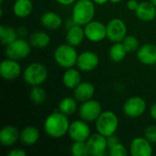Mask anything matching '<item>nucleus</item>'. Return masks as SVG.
<instances>
[{
  "instance_id": "1",
  "label": "nucleus",
  "mask_w": 156,
  "mask_h": 156,
  "mask_svg": "<svg viewBox=\"0 0 156 156\" xmlns=\"http://www.w3.org/2000/svg\"><path fill=\"white\" fill-rule=\"evenodd\" d=\"M69 122L68 115L62 112H53L49 114L44 122V131L51 138H61L69 132Z\"/></svg>"
},
{
  "instance_id": "2",
  "label": "nucleus",
  "mask_w": 156,
  "mask_h": 156,
  "mask_svg": "<svg viewBox=\"0 0 156 156\" xmlns=\"http://www.w3.org/2000/svg\"><path fill=\"white\" fill-rule=\"evenodd\" d=\"M95 16V3L92 0H78L75 2L72 9L71 18L76 24L85 26Z\"/></svg>"
},
{
  "instance_id": "3",
  "label": "nucleus",
  "mask_w": 156,
  "mask_h": 156,
  "mask_svg": "<svg viewBox=\"0 0 156 156\" xmlns=\"http://www.w3.org/2000/svg\"><path fill=\"white\" fill-rule=\"evenodd\" d=\"M79 54L75 47L69 44H61L54 51V59L56 63L64 68H73L77 64Z\"/></svg>"
},
{
  "instance_id": "4",
  "label": "nucleus",
  "mask_w": 156,
  "mask_h": 156,
  "mask_svg": "<svg viewBox=\"0 0 156 156\" xmlns=\"http://www.w3.org/2000/svg\"><path fill=\"white\" fill-rule=\"evenodd\" d=\"M95 126L97 133L108 137L115 134L119 126V119L113 112L105 111L95 121Z\"/></svg>"
},
{
  "instance_id": "5",
  "label": "nucleus",
  "mask_w": 156,
  "mask_h": 156,
  "mask_svg": "<svg viewBox=\"0 0 156 156\" xmlns=\"http://www.w3.org/2000/svg\"><path fill=\"white\" fill-rule=\"evenodd\" d=\"M23 78L27 85L40 86L48 79V69L43 64L34 62L25 69Z\"/></svg>"
},
{
  "instance_id": "6",
  "label": "nucleus",
  "mask_w": 156,
  "mask_h": 156,
  "mask_svg": "<svg viewBox=\"0 0 156 156\" xmlns=\"http://www.w3.org/2000/svg\"><path fill=\"white\" fill-rule=\"evenodd\" d=\"M31 44L29 41L22 37H17L16 40L6 45L5 49V54L8 58L15 60H19L27 58L31 51Z\"/></svg>"
},
{
  "instance_id": "7",
  "label": "nucleus",
  "mask_w": 156,
  "mask_h": 156,
  "mask_svg": "<svg viewBox=\"0 0 156 156\" xmlns=\"http://www.w3.org/2000/svg\"><path fill=\"white\" fill-rule=\"evenodd\" d=\"M101 112L102 108L101 103L92 99L82 102L79 109V115L80 119L87 122H95Z\"/></svg>"
},
{
  "instance_id": "8",
  "label": "nucleus",
  "mask_w": 156,
  "mask_h": 156,
  "mask_svg": "<svg viewBox=\"0 0 156 156\" xmlns=\"http://www.w3.org/2000/svg\"><path fill=\"white\" fill-rule=\"evenodd\" d=\"M85 37L94 43L102 41L107 37V29L106 25L98 20H91L87 25L84 26Z\"/></svg>"
},
{
  "instance_id": "9",
  "label": "nucleus",
  "mask_w": 156,
  "mask_h": 156,
  "mask_svg": "<svg viewBox=\"0 0 156 156\" xmlns=\"http://www.w3.org/2000/svg\"><path fill=\"white\" fill-rule=\"evenodd\" d=\"M107 37L110 41L122 42L124 37L127 36V27L124 21L120 18H113L106 25Z\"/></svg>"
},
{
  "instance_id": "10",
  "label": "nucleus",
  "mask_w": 156,
  "mask_h": 156,
  "mask_svg": "<svg viewBox=\"0 0 156 156\" xmlns=\"http://www.w3.org/2000/svg\"><path fill=\"white\" fill-rule=\"evenodd\" d=\"M123 112L130 118H138L146 111V101L138 96L127 99L122 107Z\"/></svg>"
},
{
  "instance_id": "11",
  "label": "nucleus",
  "mask_w": 156,
  "mask_h": 156,
  "mask_svg": "<svg viewBox=\"0 0 156 156\" xmlns=\"http://www.w3.org/2000/svg\"><path fill=\"white\" fill-rule=\"evenodd\" d=\"M68 134L73 142H87L91 135L87 122L83 120H78L71 122L69 124Z\"/></svg>"
},
{
  "instance_id": "12",
  "label": "nucleus",
  "mask_w": 156,
  "mask_h": 156,
  "mask_svg": "<svg viewBox=\"0 0 156 156\" xmlns=\"http://www.w3.org/2000/svg\"><path fill=\"white\" fill-rule=\"evenodd\" d=\"M86 143H87L90 155L102 156L107 154L106 153L108 148L107 137L101 135V133H97L91 134Z\"/></svg>"
},
{
  "instance_id": "13",
  "label": "nucleus",
  "mask_w": 156,
  "mask_h": 156,
  "mask_svg": "<svg viewBox=\"0 0 156 156\" xmlns=\"http://www.w3.org/2000/svg\"><path fill=\"white\" fill-rule=\"evenodd\" d=\"M100 62V58L95 52L84 51L80 53L77 59V67L80 70L84 72H90L94 70Z\"/></svg>"
},
{
  "instance_id": "14",
  "label": "nucleus",
  "mask_w": 156,
  "mask_h": 156,
  "mask_svg": "<svg viewBox=\"0 0 156 156\" xmlns=\"http://www.w3.org/2000/svg\"><path fill=\"white\" fill-rule=\"evenodd\" d=\"M152 143L144 136L134 138L130 144V154L133 156H151L153 154Z\"/></svg>"
},
{
  "instance_id": "15",
  "label": "nucleus",
  "mask_w": 156,
  "mask_h": 156,
  "mask_svg": "<svg viewBox=\"0 0 156 156\" xmlns=\"http://www.w3.org/2000/svg\"><path fill=\"white\" fill-rule=\"evenodd\" d=\"M0 74L2 78L6 80H15L21 74V66L16 60L7 58V59L1 62Z\"/></svg>"
},
{
  "instance_id": "16",
  "label": "nucleus",
  "mask_w": 156,
  "mask_h": 156,
  "mask_svg": "<svg viewBox=\"0 0 156 156\" xmlns=\"http://www.w3.org/2000/svg\"><path fill=\"white\" fill-rule=\"evenodd\" d=\"M137 58L144 65L156 64V45L147 43L139 48L137 50Z\"/></svg>"
},
{
  "instance_id": "17",
  "label": "nucleus",
  "mask_w": 156,
  "mask_h": 156,
  "mask_svg": "<svg viewBox=\"0 0 156 156\" xmlns=\"http://www.w3.org/2000/svg\"><path fill=\"white\" fill-rule=\"evenodd\" d=\"M94 93H95V88L89 81L80 82L73 90L74 98L78 101H81V102L92 99Z\"/></svg>"
},
{
  "instance_id": "18",
  "label": "nucleus",
  "mask_w": 156,
  "mask_h": 156,
  "mask_svg": "<svg viewBox=\"0 0 156 156\" xmlns=\"http://www.w3.org/2000/svg\"><path fill=\"white\" fill-rule=\"evenodd\" d=\"M136 16L143 21H152L156 17V6L150 1H143L134 11Z\"/></svg>"
},
{
  "instance_id": "19",
  "label": "nucleus",
  "mask_w": 156,
  "mask_h": 156,
  "mask_svg": "<svg viewBox=\"0 0 156 156\" xmlns=\"http://www.w3.org/2000/svg\"><path fill=\"white\" fill-rule=\"evenodd\" d=\"M20 133L12 125L5 126L0 131V143L4 146H12L19 140Z\"/></svg>"
},
{
  "instance_id": "20",
  "label": "nucleus",
  "mask_w": 156,
  "mask_h": 156,
  "mask_svg": "<svg viewBox=\"0 0 156 156\" xmlns=\"http://www.w3.org/2000/svg\"><path fill=\"white\" fill-rule=\"evenodd\" d=\"M40 22L44 27L50 30L58 29L63 24V20L61 16L58 14L52 11H48L42 14L40 17Z\"/></svg>"
},
{
  "instance_id": "21",
  "label": "nucleus",
  "mask_w": 156,
  "mask_h": 156,
  "mask_svg": "<svg viewBox=\"0 0 156 156\" xmlns=\"http://www.w3.org/2000/svg\"><path fill=\"white\" fill-rule=\"evenodd\" d=\"M85 37L84 28L80 25H74L71 27L68 28V32L66 34V41L68 44L77 47L80 45Z\"/></svg>"
},
{
  "instance_id": "22",
  "label": "nucleus",
  "mask_w": 156,
  "mask_h": 156,
  "mask_svg": "<svg viewBox=\"0 0 156 156\" xmlns=\"http://www.w3.org/2000/svg\"><path fill=\"white\" fill-rule=\"evenodd\" d=\"M62 82L66 88L74 90L81 82V75L76 69H67L62 76Z\"/></svg>"
},
{
  "instance_id": "23",
  "label": "nucleus",
  "mask_w": 156,
  "mask_h": 156,
  "mask_svg": "<svg viewBox=\"0 0 156 156\" xmlns=\"http://www.w3.org/2000/svg\"><path fill=\"white\" fill-rule=\"evenodd\" d=\"M39 139V132L34 126H27L21 132L19 135L20 142L25 145H33Z\"/></svg>"
},
{
  "instance_id": "24",
  "label": "nucleus",
  "mask_w": 156,
  "mask_h": 156,
  "mask_svg": "<svg viewBox=\"0 0 156 156\" xmlns=\"http://www.w3.org/2000/svg\"><path fill=\"white\" fill-rule=\"evenodd\" d=\"M33 10V3L31 0H16L13 5L14 14L20 18L28 16Z\"/></svg>"
},
{
  "instance_id": "25",
  "label": "nucleus",
  "mask_w": 156,
  "mask_h": 156,
  "mask_svg": "<svg viewBox=\"0 0 156 156\" xmlns=\"http://www.w3.org/2000/svg\"><path fill=\"white\" fill-rule=\"evenodd\" d=\"M29 43L37 48H47L50 43V37L44 31H36L29 36Z\"/></svg>"
},
{
  "instance_id": "26",
  "label": "nucleus",
  "mask_w": 156,
  "mask_h": 156,
  "mask_svg": "<svg viewBox=\"0 0 156 156\" xmlns=\"http://www.w3.org/2000/svg\"><path fill=\"white\" fill-rule=\"evenodd\" d=\"M127 53L122 42H115L109 50V57L113 62H121L125 58Z\"/></svg>"
},
{
  "instance_id": "27",
  "label": "nucleus",
  "mask_w": 156,
  "mask_h": 156,
  "mask_svg": "<svg viewBox=\"0 0 156 156\" xmlns=\"http://www.w3.org/2000/svg\"><path fill=\"white\" fill-rule=\"evenodd\" d=\"M58 111L66 115H72L77 111V100L71 97H66L58 103Z\"/></svg>"
},
{
  "instance_id": "28",
  "label": "nucleus",
  "mask_w": 156,
  "mask_h": 156,
  "mask_svg": "<svg viewBox=\"0 0 156 156\" xmlns=\"http://www.w3.org/2000/svg\"><path fill=\"white\" fill-rule=\"evenodd\" d=\"M17 31L12 27L2 25L0 27V40L3 45H8L17 38Z\"/></svg>"
},
{
  "instance_id": "29",
  "label": "nucleus",
  "mask_w": 156,
  "mask_h": 156,
  "mask_svg": "<svg viewBox=\"0 0 156 156\" xmlns=\"http://www.w3.org/2000/svg\"><path fill=\"white\" fill-rule=\"evenodd\" d=\"M29 97H30V100L34 103L41 104L46 101L47 94H46L45 90L43 88H41L40 86H33L30 90Z\"/></svg>"
},
{
  "instance_id": "30",
  "label": "nucleus",
  "mask_w": 156,
  "mask_h": 156,
  "mask_svg": "<svg viewBox=\"0 0 156 156\" xmlns=\"http://www.w3.org/2000/svg\"><path fill=\"white\" fill-rule=\"evenodd\" d=\"M70 154L74 156L90 155L86 142H74L70 146Z\"/></svg>"
},
{
  "instance_id": "31",
  "label": "nucleus",
  "mask_w": 156,
  "mask_h": 156,
  "mask_svg": "<svg viewBox=\"0 0 156 156\" xmlns=\"http://www.w3.org/2000/svg\"><path fill=\"white\" fill-rule=\"evenodd\" d=\"M122 44L124 45L127 52H133L139 49V40L134 36H126L122 40Z\"/></svg>"
},
{
  "instance_id": "32",
  "label": "nucleus",
  "mask_w": 156,
  "mask_h": 156,
  "mask_svg": "<svg viewBox=\"0 0 156 156\" xmlns=\"http://www.w3.org/2000/svg\"><path fill=\"white\" fill-rule=\"evenodd\" d=\"M109 149V154L111 156H126L128 155V151L126 149V147L121 144L118 143L116 144H114L113 146L108 148Z\"/></svg>"
},
{
  "instance_id": "33",
  "label": "nucleus",
  "mask_w": 156,
  "mask_h": 156,
  "mask_svg": "<svg viewBox=\"0 0 156 156\" xmlns=\"http://www.w3.org/2000/svg\"><path fill=\"white\" fill-rule=\"evenodd\" d=\"M144 136L152 144H156V125H149L144 132Z\"/></svg>"
},
{
  "instance_id": "34",
  "label": "nucleus",
  "mask_w": 156,
  "mask_h": 156,
  "mask_svg": "<svg viewBox=\"0 0 156 156\" xmlns=\"http://www.w3.org/2000/svg\"><path fill=\"white\" fill-rule=\"evenodd\" d=\"M107 143H108V148H110L120 142H119V138L115 134H112V135L107 137Z\"/></svg>"
},
{
  "instance_id": "35",
  "label": "nucleus",
  "mask_w": 156,
  "mask_h": 156,
  "mask_svg": "<svg viewBox=\"0 0 156 156\" xmlns=\"http://www.w3.org/2000/svg\"><path fill=\"white\" fill-rule=\"evenodd\" d=\"M139 2L137 0H128L127 2V7L131 11H135L139 5Z\"/></svg>"
},
{
  "instance_id": "36",
  "label": "nucleus",
  "mask_w": 156,
  "mask_h": 156,
  "mask_svg": "<svg viewBox=\"0 0 156 156\" xmlns=\"http://www.w3.org/2000/svg\"><path fill=\"white\" fill-rule=\"evenodd\" d=\"M27 153L22 149H13L9 152L8 156H26Z\"/></svg>"
},
{
  "instance_id": "37",
  "label": "nucleus",
  "mask_w": 156,
  "mask_h": 156,
  "mask_svg": "<svg viewBox=\"0 0 156 156\" xmlns=\"http://www.w3.org/2000/svg\"><path fill=\"white\" fill-rule=\"evenodd\" d=\"M16 31H17V35H18V37H19L24 38V37L27 35V28H26V27H19Z\"/></svg>"
},
{
  "instance_id": "38",
  "label": "nucleus",
  "mask_w": 156,
  "mask_h": 156,
  "mask_svg": "<svg viewBox=\"0 0 156 156\" xmlns=\"http://www.w3.org/2000/svg\"><path fill=\"white\" fill-rule=\"evenodd\" d=\"M56 2L62 5H70L73 3H75L76 0H56Z\"/></svg>"
},
{
  "instance_id": "39",
  "label": "nucleus",
  "mask_w": 156,
  "mask_h": 156,
  "mask_svg": "<svg viewBox=\"0 0 156 156\" xmlns=\"http://www.w3.org/2000/svg\"><path fill=\"white\" fill-rule=\"evenodd\" d=\"M150 115L154 121H156V102L154 103L150 108Z\"/></svg>"
},
{
  "instance_id": "40",
  "label": "nucleus",
  "mask_w": 156,
  "mask_h": 156,
  "mask_svg": "<svg viewBox=\"0 0 156 156\" xmlns=\"http://www.w3.org/2000/svg\"><path fill=\"white\" fill-rule=\"evenodd\" d=\"M92 1L95 3V5H104L110 0H92Z\"/></svg>"
},
{
  "instance_id": "41",
  "label": "nucleus",
  "mask_w": 156,
  "mask_h": 156,
  "mask_svg": "<svg viewBox=\"0 0 156 156\" xmlns=\"http://www.w3.org/2000/svg\"><path fill=\"white\" fill-rule=\"evenodd\" d=\"M122 0H110V2L111 3H112V4H118V3H121Z\"/></svg>"
},
{
  "instance_id": "42",
  "label": "nucleus",
  "mask_w": 156,
  "mask_h": 156,
  "mask_svg": "<svg viewBox=\"0 0 156 156\" xmlns=\"http://www.w3.org/2000/svg\"><path fill=\"white\" fill-rule=\"evenodd\" d=\"M150 2L156 6V0H150Z\"/></svg>"
}]
</instances>
